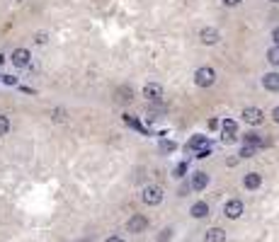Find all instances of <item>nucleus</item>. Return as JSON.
<instances>
[{"mask_svg": "<svg viewBox=\"0 0 279 242\" xmlns=\"http://www.w3.org/2000/svg\"><path fill=\"white\" fill-rule=\"evenodd\" d=\"M194 82H197L199 87H211V85L216 82V73H214V68H209V65L197 68V73H194Z\"/></svg>", "mask_w": 279, "mask_h": 242, "instance_id": "nucleus-1", "label": "nucleus"}, {"mask_svg": "<svg viewBox=\"0 0 279 242\" xmlns=\"http://www.w3.org/2000/svg\"><path fill=\"white\" fill-rule=\"evenodd\" d=\"M243 213H245V206H243V201H240V199H231V201H226V203H223V216H226V218L238 221Z\"/></svg>", "mask_w": 279, "mask_h": 242, "instance_id": "nucleus-2", "label": "nucleus"}, {"mask_svg": "<svg viewBox=\"0 0 279 242\" xmlns=\"http://www.w3.org/2000/svg\"><path fill=\"white\" fill-rule=\"evenodd\" d=\"M141 199H143V203H148V206H158V203L163 201V189H160V186H146L143 194H141Z\"/></svg>", "mask_w": 279, "mask_h": 242, "instance_id": "nucleus-3", "label": "nucleus"}, {"mask_svg": "<svg viewBox=\"0 0 279 242\" xmlns=\"http://www.w3.org/2000/svg\"><path fill=\"white\" fill-rule=\"evenodd\" d=\"M127 230H129V233H134V235H139V233H143V230H148V218H146V216H141V213L131 216V218L127 221Z\"/></svg>", "mask_w": 279, "mask_h": 242, "instance_id": "nucleus-4", "label": "nucleus"}, {"mask_svg": "<svg viewBox=\"0 0 279 242\" xmlns=\"http://www.w3.org/2000/svg\"><path fill=\"white\" fill-rule=\"evenodd\" d=\"M243 119H245V123L258 126V123H262L265 114H262V109H258V107H245V109H243Z\"/></svg>", "mask_w": 279, "mask_h": 242, "instance_id": "nucleus-5", "label": "nucleus"}, {"mask_svg": "<svg viewBox=\"0 0 279 242\" xmlns=\"http://www.w3.org/2000/svg\"><path fill=\"white\" fill-rule=\"evenodd\" d=\"M218 29H214V27H204L202 32H199V41L202 44H207V46H214V44H218Z\"/></svg>", "mask_w": 279, "mask_h": 242, "instance_id": "nucleus-6", "label": "nucleus"}, {"mask_svg": "<svg viewBox=\"0 0 279 242\" xmlns=\"http://www.w3.org/2000/svg\"><path fill=\"white\" fill-rule=\"evenodd\" d=\"M143 97L150 100V102H158V100L163 97V87H160L158 82H148V85L143 87Z\"/></svg>", "mask_w": 279, "mask_h": 242, "instance_id": "nucleus-7", "label": "nucleus"}, {"mask_svg": "<svg viewBox=\"0 0 279 242\" xmlns=\"http://www.w3.org/2000/svg\"><path fill=\"white\" fill-rule=\"evenodd\" d=\"M10 59H12V63H15L17 68H24V65H29V59H32V54H29L27 49H15Z\"/></svg>", "mask_w": 279, "mask_h": 242, "instance_id": "nucleus-8", "label": "nucleus"}, {"mask_svg": "<svg viewBox=\"0 0 279 242\" xmlns=\"http://www.w3.org/2000/svg\"><path fill=\"white\" fill-rule=\"evenodd\" d=\"M262 87L265 90H272V92H279V73H265Z\"/></svg>", "mask_w": 279, "mask_h": 242, "instance_id": "nucleus-9", "label": "nucleus"}, {"mask_svg": "<svg viewBox=\"0 0 279 242\" xmlns=\"http://www.w3.org/2000/svg\"><path fill=\"white\" fill-rule=\"evenodd\" d=\"M207 184H209V175L207 172H194L192 175V189L202 191V189H207Z\"/></svg>", "mask_w": 279, "mask_h": 242, "instance_id": "nucleus-10", "label": "nucleus"}, {"mask_svg": "<svg viewBox=\"0 0 279 242\" xmlns=\"http://www.w3.org/2000/svg\"><path fill=\"white\" fill-rule=\"evenodd\" d=\"M190 213H192V218H207L209 216V203L207 201H197Z\"/></svg>", "mask_w": 279, "mask_h": 242, "instance_id": "nucleus-11", "label": "nucleus"}, {"mask_svg": "<svg viewBox=\"0 0 279 242\" xmlns=\"http://www.w3.org/2000/svg\"><path fill=\"white\" fill-rule=\"evenodd\" d=\"M260 184H262V177H260L258 172H248V175L243 177V186H245V189H258Z\"/></svg>", "mask_w": 279, "mask_h": 242, "instance_id": "nucleus-12", "label": "nucleus"}, {"mask_svg": "<svg viewBox=\"0 0 279 242\" xmlns=\"http://www.w3.org/2000/svg\"><path fill=\"white\" fill-rule=\"evenodd\" d=\"M204 242H226V233L221 228H211L204 235Z\"/></svg>", "mask_w": 279, "mask_h": 242, "instance_id": "nucleus-13", "label": "nucleus"}, {"mask_svg": "<svg viewBox=\"0 0 279 242\" xmlns=\"http://www.w3.org/2000/svg\"><path fill=\"white\" fill-rule=\"evenodd\" d=\"M270 141H265V138H260L258 133H245V143L243 145H250V148H258V145H267Z\"/></svg>", "mask_w": 279, "mask_h": 242, "instance_id": "nucleus-14", "label": "nucleus"}, {"mask_svg": "<svg viewBox=\"0 0 279 242\" xmlns=\"http://www.w3.org/2000/svg\"><path fill=\"white\" fill-rule=\"evenodd\" d=\"M207 145H209L207 136H194V138L187 143V148H192V150H202V148H207Z\"/></svg>", "mask_w": 279, "mask_h": 242, "instance_id": "nucleus-15", "label": "nucleus"}, {"mask_svg": "<svg viewBox=\"0 0 279 242\" xmlns=\"http://www.w3.org/2000/svg\"><path fill=\"white\" fill-rule=\"evenodd\" d=\"M131 97H134V92H131V87H122L119 90V102H131Z\"/></svg>", "mask_w": 279, "mask_h": 242, "instance_id": "nucleus-16", "label": "nucleus"}, {"mask_svg": "<svg viewBox=\"0 0 279 242\" xmlns=\"http://www.w3.org/2000/svg\"><path fill=\"white\" fill-rule=\"evenodd\" d=\"M267 60H270L272 65H279V46H272V49L267 51Z\"/></svg>", "mask_w": 279, "mask_h": 242, "instance_id": "nucleus-17", "label": "nucleus"}, {"mask_svg": "<svg viewBox=\"0 0 279 242\" xmlns=\"http://www.w3.org/2000/svg\"><path fill=\"white\" fill-rule=\"evenodd\" d=\"M221 128H223V133H236V121L233 119H223V123H221Z\"/></svg>", "mask_w": 279, "mask_h": 242, "instance_id": "nucleus-18", "label": "nucleus"}, {"mask_svg": "<svg viewBox=\"0 0 279 242\" xmlns=\"http://www.w3.org/2000/svg\"><path fill=\"white\" fill-rule=\"evenodd\" d=\"M7 131H10V119L5 114H0V136H5Z\"/></svg>", "mask_w": 279, "mask_h": 242, "instance_id": "nucleus-19", "label": "nucleus"}, {"mask_svg": "<svg viewBox=\"0 0 279 242\" xmlns=\"http://www.w3.org/2000/svg\"><path fill=\"white\" fill-rule=\"evenodd\" d=\"M236 138H238L236 133H221V141H223L226 145H231V143H236Z\"/></svg>", "mask_w": 279, "mask_h": 242, "instance_id": "nucleus-20", "label": "nucleus"}, {"mask_svg": "<svg viewBox=\"0 0 279 242\" xmlns=\"http://www.w3.org/2000/svg\"><path fill=\"white\" fill-rule=\"evenodd\" d=\"M253 155H255V148H250V145L240 148V158H253Z\"/></svg>", "mask_w": 279, "mask_h": 242, "instance_id": "nucleus-21", "label": "nucleus"}, {"mask_svg": "<svg viewBox=\"0 0 279 242\" xmlns=\"http://www.w3.org/2000/svg\"><path fill=\"white\" fill-rule=\"evenodd\" d=\"M209 155H211L209 145H207V148H202V150H197V158H199V160H204V158H209Z\"/></svg>", "mask_w": 279, "mask_h": 242, "instance_id": "nucleus-22", "label": "nucleus"}, {"mask_svg": "<svg viewBox=\"0 0 279 242\" xmlns=\"http://www.w3.org/2000/svg\"><path fill=\"white\" fill-rule=\"evenodd\" d=\"M34 41H37V44H46V41H49V34H46V32H39Z\"/></svg>", "mask_w": 279, "mask_h": 242, "instance_id": "nucleus-23", "label": "nucleus"}, {"mask_svg": "<svg viewBox=\"0 0 279 242\" xmlns=\"http://www.w3.org/2000/svg\"><path fill=\"white\" fill-rule=\"evenodd\" d=\"M54 121H66V112L64 109H54Z\"/></svg>", "mask_w": 279, "mask_h": 242, "instance_id": "nucleus-24", "label": "nucleus"}, {"mask_svg": "<svg viewBox=\"0 0 279 242\" xmlns=\"http://www.w3.org/2000/svg\"><path fill=\"white\" fill-rule=\"evenodd\" d=\"M2 82L5 85H17V78L15 75H2Z\"/></svg>", "mask_w": 279, "mask_h": 242, "instance_id": "nucleus-25", "label": "nucleus"}, {"mask_svg": "<svg viewBox=\"0 0 279 242\" xmlns=\"http://www.w3.org/2000/svg\"><path fill=\"white\" fill-rule=\"evenodd\" d=\"M160 148L170 153V150H175V143H172V141H163V143H160Z\"/></svg>", "mask_w": 279, "mask_h": 242, "instance_id": "nucleus-26", "label": "nucleus"}, {"mask_svg": "<svg viewBox=\"0 0 279 242\" xmlns=\"http://www.w3.org/2000/svg\"><path fill=\"white\" fill-rule=\"evenodd\" d=\"M185 170H187V162H180V165H177V170H175V177H182V175H185Z\"/></svg>", "mask_w": 279, "mask_h": 242, "instance_id": "nucleus-27", "label": "nucleus"}, {"mask_svg": "<svg viewBox=\"0 0 279 242\" xmlns=\"http://www.w3.org/2000/svg\"><path fill=\"white\" fill-rule=\"evenodd\" d=\"M170 238H172V230L168 228V230H163V235L158 238V242H165V240H170Z\"/></svg>", "mask_w": 279, "mask_h": 242, "instance_id": "nucleus-28", "label": "nucleus"}, {"mask_svg": "<svg viewBox=\"0 0 279 242\" xmlns=\"http://www.w3.org/2000/svg\"><path fill=\"white\" fill-rule=\"evenodd\" d=\"M124 121H127L129 126H134V128H141V123H139L136 119H134V117H124Z\"/></svg>", "mask_w": 279, "mask_h": 242, "instance_id": "nucleus-29", "label": "nucleus"}, {"mask_svg": "<svg viewBox=\"0 0 279 242\" xmlns=\"http://www.w3.org/2000/svg\"><path fill=\"white\" fill-rule=\"evenodd\" d=\"M240 2H243V0H223L226 7H236V5H240Z\"/></svg>", "mask_w": 279, "mask_h": 242, "instance_id": "nucleus-30", "label": "nucleus"}, {"mask_svg": "<svg viewBox=\"0 0 279 242\" xmlns=\"http://www.w3.org/2000/svg\"><path fill=\"white\" fill-rule=\"evenodd\" d=\"M272 39H275V44L279 46V27H275V29H272Z\"/></svg>", "mask_w": 279, "mask_h": 242, "instance_id": "nucleus-31", "label": "nucleus"}, {"mask_svg": "<svg viewBox=\"0 0 279 242\" xmlns=\"http://www.w3.org/2000/svg\"><path fill=\"white\" fill-rule=\"evenodd\" d=\"M105 242H124V240H122V238H117V235H112V238H107Z\"/></svg>", "mask_w": 279, "mask_h": 242, "instance_id": "nucleus-32", "label": "nucleus"}, {"mask_svg": "<svg viewBox=\"0 0 279 242\" xmlns=\"http://www.w3.org/2000/svg\"><path fill=\"white\" fill-rule=\"evenodd\" d=\"M272 119L279 123V107H275V112H272Z\"/></svg>", "mask_w": 279, "mask_h": 242, "instance_id": "nucleus-33", "label": "nucleus"}, {"mask_svg": "<svg viewBox=\"0 0 279 242\" xmlns=\"http://www.w3.org/2000/svg\"><path fill=\"white\" fill-rule=\"evenodd\" d=\"M0 63H5V56H2V54H0Z\"/></svg>", "mask_w": 279, "mask_h": 242, "instance_id": "nucleus-34", "label": "nucleus"}, {"mask_svg": "<svg viewBox=\"0 0 279 242\" xmlns=\"http://www.w3.org/2000/svg\"><path fill=\"white\" fill-rule=\"evenodd\" d=\"M270 2H279V0H270Z\"/></svg>", "mask_w": 279, "mask_h": 242, "instance_id": "nucleus-35", "label": "nucleus"}]
</instances>
